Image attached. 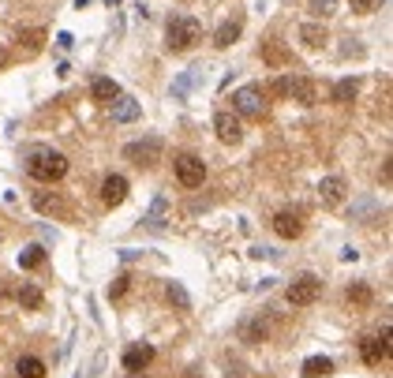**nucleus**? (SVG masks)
Segmentation results:
<instances>
[{"label":"nucleus","instance_id":"obj_16","mask_svg":"<svg viewBox=\"0 0 393 378\" xmlns=\"http://www.w3.org/2000/svg\"><path fill=\"white\" fill-rule=\"evenodd\" d=\"M330 371H333V360H330V356H311V360H303V367H300L303 378H326Z\"/></svg>","mask_w":393,"mask_h":378},{"label":"nucleus","instance_id":"obj_9","mask_svg":"<svg viewBox=\"0 0 393 378\" xmlns=\"http://www.w3.org/2000/svg\"><path fill=\"white\" fill-rule=\"evenodd\" d=\"M274 232L281 236V240H296V236L303 232V214L300 210H281L274 218Z\"/></svg>","mask_w":393,"mask_h":378},{"label":"nucleus","instance_id":"obj_13","mask_svg":"<svg viewBox=\"0 0 393 378\" xmlns=\"http://www.w3.org/2000/svg\"><path fill=\"white\" fill-rule=\"evenodd\" d=\"M139 113H143V109H139V102H135V98H124V94H120V98L113 102V120H116V124H131V120H139Z\"/></svg>","mask_w":393,"mask_h":378},{"label":"nucleus","instance_id":"obj_20","mask_svg":"<svg viewBox=\"0 0 393 378\" xmlns=\"http://www.w3.org/2000/svg\"><path fill=\"white\" fill-rule=\"evenodd\" d=\"M300 38H303V46L319 49L322 41H326V27H322V23H303V27H300Z\"/></svg>","mask_w":393,"mask_h":378},{"label":"nucleus","instance_id":"obj_3","mask_svg":"<svg viewBox=\"0 0 393 378\" xmlns=\"http://www.w3.org/2000/svg\"><path fill=\"white\" fill-rule=\"evenodd\" d=\"M161 150H165V143H161L158 135H146V139H139V143H127L124 158L135 161L139 169H150V165H158V161H161Z\"/></svg>","mask_w":393,"mask_h":378},{"label":"nucleus","instance_id":"obj_30","mask_svg":"<svg viewBox=\"0 0 393 378\" xmlns=\"http://www.w3.org/2000/svg\"><path fill=\"white\" fill-rule=\"evenodd\" d=\"M57 46H60V49H71L75 38H71V34H57Z\"/></svg>","mask_w":393,"mask_h":378},{"label":"nucleus","instance_id":"obj_12","mask_svg":"<svg viewBox=\"0 0 393 378\" xmlns=\"http://www.w3.org/2000/svg\"><path fill=\"white\" fill-rule=\"evenodd\" d=\"M127 199V180L124 176H105L102 180V202L105 206H120Z\"/></svg>","mask_w":393,"mask_h":378},{"label":"nucleus","instance_id":"obj_19","mask_svg":"<svg viewBox=\"0 0 393 378\" xmlns=\"http://www.w3.org/2000/svg\"><path fill=\"white\" fill-rule=\"evenodd\" d=\"M41 46H46V30H19V49H23L27 57L41 52Z\"/></svg>","mask_w":393,"mask_h":378},{"label":"nucleus","instance_id":"obj_31","mask_svg":"<svg viewBox=\"0 0 393 378\" xmlns=\"http://www.w3.org/2000/svg\"><path fill=\"white\" fill-rule=\"evenodd\" d=\"M8 64H12V52H8V49H0V71H4Z\"/></svg>","mask_w":393,"mask_h":378},{"label":"nucleus","instance_id":"obj_25","mask_svg":"<svg viewBox=\"0 0 393 378\" xmlns=\"http://www.w3.org/2000/svg\"><path fill=\"white\" fill-rule=\"evenodd\" d=\"M266 322H247V326H244V337L251 341V344H258V341H266Z\"/></svg>","mask_w":393,"mask_h":378},{"label":"nucleus","instance_id":"obj_1","mask_svg":"<svg viewBox=\"0 0 393 378\" xmlns=\"http://www.w3.org/2000/svg\"><path fill=\"white\" fill-rule=\"evenodd\" d=\"M27 172L41 183H57V180L68 176V158H64L60 150L38 146V150H30V158H27Z\"/></svg>","mask_w":393,"mask_h":378},{"label":"nucleus","instance_id":"obj_32","mask_svg":"<svg viewBox=\"0 0 393 378\" xmlns=\"http://www.w3.org/2000/svg\"><path fill=\"white\" fill-rule=\"evenodd\" d=\"M131 378H139V374H131Z\"/></svg>","mask_w":393,"mask_h":378},{"label":"nucleus","instance_id":"obj_15","mask_svg":"<svg viewBox=\"0 0 393 378\" xmlns=\"http://www.w3.org/2000/svg\"><path fill=\"white\" fill-rule=\"evenodd\" d=\"M240 30H244V19H225V23L217 27V34H214V46L217 49H228L240 38Z\"/></svg>","mask_w":393,"mask_h":378},{"label":"nucleus","instance_id":"obj_17","mask_svg":"<svg viewBox=\"0 0 393 378\" xmlns=\"http://www.w3.org/2000/svg\"><path fill=\"white\" fill-rule=\"evenodd\" d=\"M289 94L300 105H315V102H319V94H315V83L311 79H289Z\"/></svg>","mask_w":393,"mask_h":378},{"label":"nucleus","instance_id":"obj_24","mask_svg":"<svg viewBox=\"0 0 393 378\" xmlns=\"http://www.w3.org/2000/svg\"><path fill=\"white\" fill-rule=\"evenodd\" d=\"M165 296H169V304H177L180 311H188V307H191V300H188V293H184V288L177 285V281H169V285H165Z\"/></svg>","mask_w":393,"mask_h":378},{"label":"nucleus","instance_id":"obj_23","mask_svg":"<svg viewBox=\"0 0 393 378\" xmlns=\"http://www.w3.org/2000/svg\"><path fill=\"white\" fill-rule=\"evenodd\" d=\"M19 304H23L27 311H38L41 307V288L38 285H23V288H19Z\"/></svg>","mask_w":393,"mask_h":378},{"label":"nucleus","instance_id":"obj_14","mask_svg":"<svg viewBox=\"0 0 393 378\" xmlns=\"http://www.w3.org/2000/svg\"><path fill=\"white\" fill-rule=\"evenodd\" d=\"M90 94H94V102L113 105V102L120 98V83H116V79H105V75H102V79H94V83H90Z\"/></svg>","mask_w":393,"mask_h":378},{"label":"nucleus","instance_id":"obj_26","mask_svg":"<svg viewBox=\"0 0 393 378\" xmlns=\"http://www.w3.org/2000/svg\"><path fill=\"white\" fill-rule=\"evenodd\" d=\"M311 8L326 19V15H333V12H337V0H311Z\"/></svg>","mask_w":393,"mask_h":378},{"label":"nucleus","instance_id":"obj_7","mask_svg":"<svg viewBox=\"0 0 393 378\" xmlns=\"http://www.w3.org/2000/svg\"><path fill=\"white\" fill-rule=\"evenodd\" d=\"M359 356H364V363H382L389 356V326H382V333L378 337H364L359 341Z\"/></svg>","mask_w":393,"mask_h":378},{"label":"nucleus","instance_id":"obj_21","mask_svg":"<svg viewBox=\"0 0 393 378\" xmlns=\"http://www.w3.org/2000/svg\"><path fill=\"white\" fill-rule=\"evenodd\" d=\"M356 94H359V83L356 79H341V83L333 86V102H341V105H348Z\"/></svg>","mask_w":393,"mask_h":378},{"label":"nucleus","instance_id":"obj_18","mask_svg":"<svg viewBox=\"0 0 393 378\" xmlns=\"http://www.w3.org/2000/svg\"><path fill=\"white\" fill-rule=\"evenodd\" d=\"M15 374L19 378H46V360H38V356H23V360L15 363Z\"/></svg>","mask_w":393,"mask_h":378},{"label":"nucleus","instance_id":"obj_22","mask_svg":"<svg viewBox=\"0 0 393 378\" xmlns=\"http://www.w3.org/2000/svg\"><path fill=\"white\" fill-rule=\"evenodd\" d=\"M41 262H46V247H27V251L23 255H19V266H23V270H38Z\"/></svg>","mask_w":393,"mask_h":378},{"label":"nucleus","instance_id":"obj_27","mask_svg":"<svg viewBox=\"0 0 393 378\" xmlns=\"http://www.w3.org/2000/svg\"><path fill=\"white\" fill-rule=\"evenodd\" d=\"M348 300H356V304H367V300H371V293H367L364 285H356V288H348Z\"/></svg>","mask_w":393,"mask_h":378},{"label":"nucleus","instance_id":"obj_6","mask_svg":"<svg viewBox=\"0 0 393 378\" xmlns=\"http://www.w3.org/2000/svg\"><path fill=\"white\" fill-rule=\"evenodd\" d=\"M233 109H236V116H251V120H258V116L266 113V98H262L258 86H244V90L233 94Z\"/></svg>","mask_w":393,"mask_h":378},{"label":"nucleus","instance_id":"obj_10","mask_svg":"<svg viewBox=\"0 0 393 378\" xmlns=\"http://www.w3.org/2000/svg\"><path fill=\"white\" fill-rule=\"evenodd\" d=\"M345 180L341 176H322L319 180V199H322V206H341L345 202Z\"/></svg>","mask_w":393,"mask_h":378},{"label":"nucleus","instance_id":"obj_4","mask_svg":"<svg viewBox=\"0 0 393 378\" xmlns=\"http://www.w3.org/2000/svg\"><path fill=\"white\" fill-rule=\"evenodd\" d=\"M172 172H177V180L184 183V188H202L206 161L199 154H177V158H172Z\"/></svg>","mask_w":393,"mask_h":378},{"label":"nucleus","instance_id":"obj_29","mask_svg":"<svg viewBox=\"0 0 393 378\" xmlns=\"http://www.w3.org/2000/svg\"><path fill=\"white\" fill-rule=\"evenodd\" d=\"M352 8H356V12H371V8H375V0H352Z\"/></svg>","mask_w":393,"mask_h":378},{"label":"nucleus","instance_id":"obj_5","mask_svg":"<svg viewBox=\"0 0 393 378\" xmlns=\"http://www.w3.org/2000/svg\"><path fill=\"white\" fill-rule=\"evenodd\" d=\"M319 296H322V281L315 277V274H300L289 285V293H285V300H289L292 307H311Z\"/></svg>","mask_w":393,"mask_h":378},{"label":"nucleus","instance_id":"obj_2","mask_svg":"<svg viewBox=\"0 0 393 378\" xmlns=\"http://www.w3.org/2000/svg\"><path fill=\"white\" fill-rule=\"evenodd\" d=\"M199 38H202L199 19H191V15H172V19H169V27H165V46H169L172 52L191 49Z\"/></svg>","mask_w":393,"mask_h":378},{"label":"nucleus","instance_id":"obj_28","mask_svg":"<svg viewBox=\"0 0 393 378\" xmlns=\"http://www.w3.org/2000/svg\"><path fill=\"white\" fill-rule=\"evenodd\" d=\"M124 293H127V277H116V285L109 288V296H113V300H120Z\"/></svg>","mask_w":393,"mask_h":378},{"label":"nucleus","instance_id":"obj_8","mask_svg":"<svg viewBox=\"0 0 393 378\" xmlns=\"http://www.w3.org/2000/svg\"><path fill=\"white\" fill-rule=\"evenodd\" d=\"M214 132H217V139H221L225 146H236L240 139H244V124H240L236 113H217L214 116Z\"/></svg>","mask_w":393,"mask_h":378},{"label":"nucleus","instance_id":"obj_11","mask_svg":"<svg viewBox=\"0 0 393 378\" xmlns=\"http://www.w3.org/2000/svg\"><path fill=\"white\" fill-rule=\"evenodd\" d=\"M154 344H131V349L124 352V367L127 371H146L150 363H154Z\"/></svg>","mask_w":393,"mask_h":378}]
</instances>
